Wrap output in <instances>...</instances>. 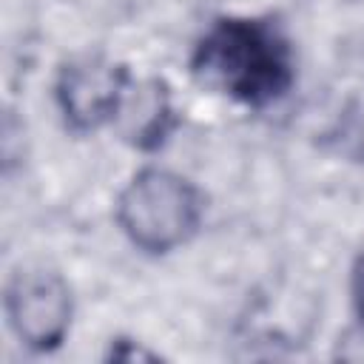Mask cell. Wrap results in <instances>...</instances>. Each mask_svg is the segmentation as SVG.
I'll return each instance as SVG.
<instances>
[{
  "label": "cell",
  "mask_w": 364,
  "mask_h": 364,
  "mask_svg": "<svg viewBox=\"0 0 364 364\" xmlns=\"http://www.w3.org/2000/svg\"><path fill=\"white\" fill-rule=\"evenodd\" d=\"M191 68L202 85L250 108L282 100L296 80L287 37L253 17L216 20L196 43Z\"/></svg>",
  "instance_id": "6da1fadb"
},
{
  "label": "cell",
  "mask_w": 364,
  "mask_h": 364,
  "mask_svg": "<svg viewBox=\"0 0 364 364\" xmlns=\"http://www.w3.org/2000/svg\"><path fill=\"white\" fill-rule=\"evenodd\" d=\"M202 219L199 191L165 168L139 171L117 199L122 233L145 253H171L185 245Z\"/></svg>",
  "instance_id": "7a4b0ae2"
},
{
  "label": "cell",
  "mask_w": 364,
  "mask_h": 364,
  "mask_svg": "<svg viewBox=\"0 0 364 364\" xmlns=\"http://www.w3.org/2000/svg\"><path fill=\"white\" fill-rule=\"evenodd\" d=\"M6 316L23 344L31 350H51L68 333L71 290L60 273L20 270L6 287Z\"/></svg>",
  "instance_id": "3957f363"
},
{
  "label": "cell",
  "mask_w": 364,
  "mask_h": 364,
  "mask_svg": "<svg viewBox=\"0 0 364 364\" xmlns=\"http://www.w3.org/2000/svg\"><path fill=\"white\" fill-rule=\"evenodd\" d=\"M128 82L131 71L125 65L88 54L60 71L57 105L74 131H94L105 122H114Z\"/></svg>",
  "instance_id": "277c9868"
},
{
  "label": "cell",
  "mask_w": 364,
  "mask_h": 364,
  "mask_svg": "<svg viewBox=\"0 0 364 364\" xmlns=\"http://www.w3.org/2000/svg\"><path fill=\"white\" fill-rule=\"evenodd\" d=\"M173 105L171 94L162 80L148 77V80H134L128 82L119 108L114 114V125L119 134L139 151H154L159 148L171 128H173Z\"/></svg>",
  "instance_id": "5b68a950"
},
{
  "label": "cell",
  "mask_w": 364,
  "mask_h": 364,
  "mask_svg": "<svg viewBox=\"0 0 364 364\" xmlns=\"http://www.w3.org/2000/svg\"><path fill=\"white\" fill-rule=\"evenodd\" d=\"M350 290H353V307H355V316H358L361 324H364V253L358 256V262H355V267H353Z\"/></svg>",
  "instance_id": "8992f818"
}]
</instances>
